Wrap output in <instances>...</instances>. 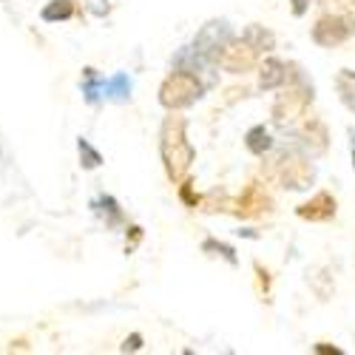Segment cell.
<instances>
[{"label": "cell", "mask_w": 355, "mask_h": 355, "mask_svg": "<svg viewBox=\"0 0 355 355\" xmlns=\"http://www.w3.org/2000/svg\"><path fill=\"white\" fill-rule=\"evenodd\" d=\"M287 77H290V69H287V63L279 60V57H268L259 69V85L264 88V92H273V88L284 85Z\"/></svg>", "instance_id": "cell-11"}, {"label": "cell", "mask_w": 355, "mask_h": 355, "mask_svg": "<svg viewBox=\"0 0 355 355\" xmlns=\"http://www.w3.org/2000/svg\"><path fill=\"white\" fill-rule=\"evenodd\" d=\"M97 211L103 214V219H105L108 227H114V225H120V222H123V211H120V205H116L114 196H100Z\"/></svg>", "instance_id": "cell-15"}, {"label": "cell", "mask_w": 355, "mask_h": 355, "mask_svg": "<svg viewBox=\"0 0 355 355\" xmlns=\"http://www.w3.org/2000/svg\"><path fill=\"white\" fill-rule=\"evenodd\" d=\"M273 211V199L268 196V191H264L259 182H250L242 196L233 202V214L242 216V219H256V216H264Z\"/></svg>", "instance_id": "cell-7"}, {"label": "cell", "mask_w": 355, "mask_h": 355, "mask_svg": "<svg viewBox=\"0 0 355 355\" xmlns=\"http://www.w3.org/2000/svg\"><path fill=\"white\" fill-rule=\"evenodd\" d=\"M77 151H80V159H83V168H85V171H94V168L103 165L100 151H97V148L88 142V139H77Z\"/></svg>", "instance_id": "cell-16"}, {"label": "cell", "mask_w": 355, "mask_h": 355, "mask_svg": "<svg viewBox=\"0 0 355 355\" xmlns=\"http://www.w3.org/2000/svg\"><path fill=\"white\" fill-rule=\"evenodd\" d=\"M32 347H26V341L23 338H17V341H12L9 347H6V352H28Z\"/></svg>", "instance_id": "cell-23"}, {"label": "cell", "mask_w": 355, "mask_h": 355, "mask_svg": "<svg viewBox=\"0 0 355 355\" xmlns=\"http://www.w3.org/2000/svg\"><path fill=\"white\" fill-rule=\"evenodd\" d=\"M290 3H293V15L302 17L307 12V6H310V0H290Z\"/></svg>", "instance_id": "cell-22"}, {"label": "cell", "mask_w": 355, "mask_h": 355, "mask_svg": "<svg viewBox=\"0 0 355 355\" xmlns=\"http://www.w3.org/2000/svg\"><path fill=\"white\" fill-rule=\"evenodd\" d=\"M227 40H230V35H227V26H225V23H208V26H205L202 32L196 35L193 51H196L199 57H205V60H214L216 51H219Z\"/></svg>", "instance_id": "cell-8"}, {"label": "cell", "mask_w": 355, "mask_h": 355, "mask_svg": "<svg viewBox=\"0 0 355 355\" xmlns=\"http://www.w3.org/2000/svg\"><path fill=\"white\" fill-rule=\"evenodd\" d=\"M185 120L182 116H165L162 123V131H159V154H162V162H165V173L171 176L173 182H182L185 173L191 171L193 165V145L188 142V134H185Z\"/></svg>", "instance_id": "cell-1"}, {"label": "cell", "mask_w": 355, "mask_h": 355, "mask_svg": "<svg viewBox=\"0 0 355 355\" xmlns=\"http://www.w3.org/2000/svg\"><path fill=\"white\" fill-rule=\"evenodd\" d=\"M302 142L307 145L310 154H324L330 145V137H327V125H324L318 116H307L304 125H302Z\"/></svg>", "instance_id": "cell-10"}, {"label": "cell", "mask_w": 355, "mask_h": 355, "mask_svg": "<svg viewBox=\"0 0 355 355\" xmlns=\"http://www.w3.org/2000/svg\"><path fill=\"white\" fill-rule=\"evenodd\" d=\"M259 49L250 43V40H245V37H230L219 51H216V57H214V63L219 66V69H225L227 74H245V71H250L256 63H259Z\"/></svg>", "instance_id": "cell-5"}, {"label": "cell", "mask_w": 355, "mask_h": 355, "mask_svg": "<svg viewBox=\"0 0 355 355\" xmlns=\"http://www.w3.org/2000/svg\"><path fill=\"white\" fill-rule=\"evenodd\" d=\"M338 92H341L344 103L355 111V71H341L338 74Z\"/></svg>", "instance_id": "cell-17"}, {"label": "cell", "mask_w": 355, "mask_h": 355, "mask_svg": "<svg viewBox=\"0 0 355 355\" xmlns=\"http://www.w3.org/2000/svg\"><path fill=\"white\" fill-rule=\"evenodd\" d=\"M128 230H131V242L125 239V253H131V250L139 245V239H142V227H137V225H134V227H128Z\"/></svg>", "instance_id": "cell-20"}, {"label": "cell", "mask_w": 355, "mask_h": 355, "mask_svg": "<svg viewBox=\"0 0 355 355\" xmlns=\"http://www.w3.org/2000/svg\"><path fill=\"white\" fill-rule=\"evenodd\" d=\"M295 214H299L302 219H310V222H327V219L336 216V199L327 191H321L313 199H307L304 205H299Z\"/></svg>", "instance_id": "cell-9"}, {"label": "cell", "mask_w": 355, "mask_h": 355, "mask_svg": "<svg viewBox=\"0 0 355 355\" xmlns=\"http://www.w3.org/2000/svg\"><path fill=\"white\" fill-rule=\"evenodd\" d=\"M310 103H313V85H307L304 77L293 74V83L284 88V92L276 97V103H273V120H276V125H282V128L293 125L299 116H304Z\"/></svg>", "instance_id": "cell-3"}, {"label": "cell", "mask_w": 355, "mask_h": 355, "mask_svg": "<svg viewBox=\"0 0 355 355\" xmlns=\"http://www.w3.org/2000/svg\"><path fill=\"white\" fill-rule=\"evenodd\" d=\"M270 176V180H276L282 188H290V191H304L313 185V162L302 154L295 151H279L273 159H268V171H264Z\"/></svg>", "instance_id": "cell-2"}, {"label": "cell", "mask_w": 355, "mask_h": 355, "mask_svg": "<svg viewBox=\"0 0 355 355\" xmlns=\"http://www.w3.org/2000/svg\"><path fill=\"white\" fill-rule=\"evenodd\" d=\"M128 88H131V83H128L125 74H116L111 83H105V92H111L114 97H125V94H128Z\"/></svg>", "instance_id": "cell-19"}, {"label": "cell", "mask_w": 355, "mask_h": 355, "mask_svg": "<svg viewBox=\"0 0 355 355\" xmlns=\"http://www.w3.org/2000/svg\"><path fill=\"white\" fill-rule=\"evenodd\" d=\"M202 83L193 71H173L165 77V83L159 85V103L168 108V111H180V108H188L193 105L199 97H202Z\"/></svg>", "instance_id": "cell-4"}, {"label": "cell", "mask_w": 355, "mask_h": 355, "mask_svg": "<svg viewBox=\"0 0 355 355\" xmlns=\"http://www.w3.org/2000/svg\"><path fill=\"white\" fill-rule=\"evenodd\" d=\"M355 35V15H324L313 26V40L324 49L347 43Z\"/></svg>", "instance_id": "cell-6"}, {"label": "cell", "mask_w": 355, "mask_h": 355, "mask_svg": "<svg viewBox=\"0 0 355 355\" xmlns=\"http://www.w3.org/2000/svg\"><path fill=\"white\" fill-rule=\"evenodd\" d=\"M315 352H333V355H338L341 349H338V347H324V344H318V347H315Z\"/></svg>", "instance_id": "cell-24"}, {"label": "cell", "mask_w": 355, "mask_h": 355, "mask_svg": "<svg viewBox=\"0 0 355 355\" xmlns=\"http://www.w3.org/2000/svg\"><path fill=\"white\" fill-rule=\"evenodd\" d=\"M242 37H245V40H250V43H253L259 51H270V49L276 46L273 32H268V28H264V26H248Z\"/></svg>", "instance_id": "cell-14"}, {"label": "cell", "mask_w": 355, "mask_h": 355, "mask_svg": "<svg viewBox=\"0 0 355 355\" xmlns=\"http://www.w3.org/2000/svg\"><path fill=\"white\" fill-rule=\"evenodd\" d=\"M139 347H142V336H139V333H134L131 338H125V344H123L120 349H123V352H137Z\"/></svg>", "instance_id": "cell-21"}, {"label": "cell", "mask_w": 355, "mask_h": 355, "mask_svg": "<svg viewBox=\"0 0 355 355\" xmlns=\"http://www.w3.org/2000/svg\"><path fill=\"white\" fill-rule=\"evenodd\" d=\"M77 15V3L74 0H49V3L43 6L40 17L46 23H63V20H71Z\"/></svg>", "instance_id": "cell-12"}, {"label": "cell", "mask_w": 355, "mask_h": 355, "mask_svg": "<svg viewBox=\"0 0 355 355\" xmlns=\"http://www.w3.org/2000/svg\"><path fill=\"white\" fill-rule=\"evenodd\" d=\"M202 250H205V253H211V256H222L225 261L236 264V250H233L230 245H222V242H214V239H208V242L202 245Z\"/></svg>", "instance_id": "cell-18"}, {"label": "cell", "mask_w": 355, "mask_h": 355, "mask_svg": "<svg viewBox=\"0 0 355 355\" xmlns=\"http://www.w3.org/2000/svg\"><path fill=\"white\" fill-rule=\"evenodd\" d=\"M245 145H248V151H250V154L264 157V154H268L270 148H273V139H270L268 128H264V125H256V128H250V131H248Z\"/></svg>", "instance_id": "cell-13"}, {"label": "cell", "mask_w": 355, "mask_h": 355, "mask_svg": "<svg viewBox=\"0 0 355 355\" xmlns=\"http://www.w3.org/2000/svg\"><path fill=\"white\" fill-rule=\"evenodd\" d=\"M352 165H355V137H352Z\"/></svg>", "instance_id": "cell-25"}]
</instances>
